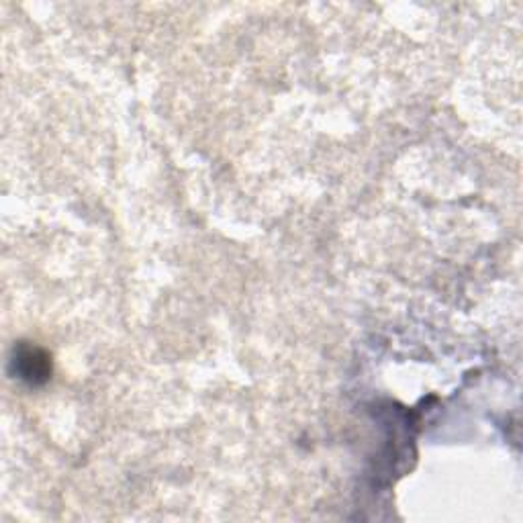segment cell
Returning a JSON list of instances; mask_svg holds the SVG:
<instances>
[{
	"instance_id": "obj_1",
	"label": "cell",
	"mask_w": 523,
	"mask_h": 523,
	"mask_svg": "<svg viewBox=\"0 0 523 523\" xmlns=\"http://www.w3.org/2000/svg\"><path fill=\"white\" fill-rule=\"evenodd\" d=\"M11 366L15 370V376H19L29 385H41L52 374L50 356L27 344L15 346Z\"/></svg>"
}]
</instances>
